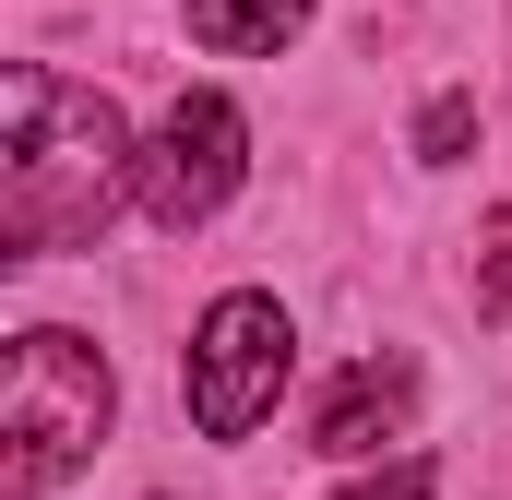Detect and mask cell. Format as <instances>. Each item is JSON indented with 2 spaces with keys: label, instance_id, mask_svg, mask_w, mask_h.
<instances>
[{
  "label": "cell",
  "instance_id": "cell-1",
  "mask_svg": "<svg viewBox=\"0 0 512 500\" xmlns=\"http://www.w3.org/2000/svg\"><path fill=\"white\" fill-rule=\"evenodd\" d=\"M131 167H143V143L96 84L48 72V60H24L0 84V239L12 250H84L131 191Z\"/></svg>",
  "mask_w": 512,
  "mask_h": 500
},
{
  "label": "cell",
  "instance_id": "cell-2",
  "mask_svg": "<svg viewBox=\"0 0 512 500\" xmlns=\"http://www.w3.org/2000/svg\"><path fill=\"white\" fill-rule=\"evenodd\" d=\"M120 417V381L108 358L72 334V322H24L12 358H0V489L12 500H48Z\"/></svg>",
  "mask_w": 512,
  "mask_h": 500
},
{
  "label": "cell",
  "instance_id": "cell-3",
  "mask_svg": "<svg viewBox=\"0 0 512 500\" xmlns=\"http://www.w3.org/2000/svg\"><path fill=\"white\" fill-rule=\"evenodd\" d=\"M286 358H298L286 298L227 286V298L203 310V334H191V429H203V441H251L262 417L286 405Z\"/></svg>",
  "mask_w": 512,
  "mask_h": 500
},
{
  "label": "cell",
  "instance_id": "cell-4",
  "mask_svg": "<svg viewBox=\"0 0 512 500\" xmlns=\"http://www.w3.org/2000/svg\"><path fill=\"white\" fill-rule=\"evenodd\" d=\"M239 167H251V131L227 96H179L167 120L143 131V167H131V203L167 227V239H191L203 215H227V191H239Z\"/></svg>",
  "mask_w": 512,
  "mask_h": 500
},
{
  "label": "cell",
  "instance_id": "cell-5",
  "mask_svg": "<svg viewBox=\"0 0 512 500\" xmlns=\"http://www.w3.org/2000/svg\"><path fill=\"white\" fill-rule=\"evenodd\" d=\"M405 417H417V358H358L310 405V453H382L405 441Z\"/></svg>",
  "mask_w": 512,
  "mask_h": 500
},
{
  "label": "cell",
  "instance_id": "cell-6",
  "mask_svg": "<svg viewBox=\"0 0 512 500\" xmlns=\"http://www.w3.org/2000/svg\"><path fill=\"white\" fill-rule=\"evenodd\" d=\"M298 24H310V0H191V36H203V48H227V60L286 48Z\"/></svg>",
  "mask_w": 512,
  "mask_h": 500
},
{
  "label": "cell",
  "instance_id": "cell-7",
  "mask_svg": "<svg viewBox=\"0 0 512 500\" xmlns=\"http://www.w3.org/2000/svg\"><path fill=\"white\" fill-rule=\"evenodd\" d=\"M465 143H477V96H429L417 108V167H453Z\"/></svg>",
  "mask_w": 512,
  "mask_h": 500
},
{
  "label": "cell",
  "instance_id": "cell-8",
  "mask_svg": "<svg viewBox=\"0 0 512 500\" xmlns=\"http://www.w3.org/2000/svg\"><path fill=\"white\" fill-rule=\"evenodd\" d=\"M477 310H512V203L489 215V239H477Z\"/></svg>",
  "mask_w": 512,
  "mask_h": 500
},
{
  "label": "cell",
  "instance_id": "cell-9",
  "mask_svg": "<svg viewBox=\"0 0 512 500\" xmlns=\"http://www.w3.org/2000/svg\"><path fill=\"white\" fill-rule=\"evenodd\" d=\"M441 477H429V453H393L382 477H358V489H334V500H429Z\"/></svg>",
  "mask_w": 512,
  "mask_h": 500
}]
</instances>
